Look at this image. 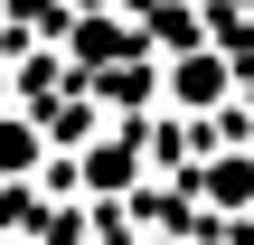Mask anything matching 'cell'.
<instances>
[{"instance_id":"obj_1","label":"cell","mask_w":254,"mask_h":245,"mask_svg":"<svg viewBox=\"0 0 254 245\" xmlns=\"http://www.w3.org/2000/svg\"><path fill=\"white\" fill-rule=\"evenodd\" d=\"M226 94H236V76H226L217 57H189V66H179V104H226Z\"/></svg>"},{"instance_id":"obj_2","label":"cell","mask_w":254,"mask_h":245,"mask_svg":"<svg viewBox=\"0 0 254 245\" xmlns=\"http://www.w3.org/2000/svg\"><path fill=\"white\" fill-rule=\"evenodd\" d=\"M207 198H226V208H245V198H254V170H245V161H236V170H207Z\"/></svg>"}]
</instances>
